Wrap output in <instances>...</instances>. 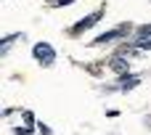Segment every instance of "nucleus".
<instances>
[{"instance_id": "6", "label": "nucleus", "mask_w": 151, "mask_h": 135, "mask_svg": "<svg viewBox=\"0 0 151 135\" xmlns=\"http://www.w3.org/2000/svg\"><path fill=\"white\" fill-rule=\"evenodd\" d=\"M69 3H74V0H48V5H69Z\"/></svg>"}, {"instance_id": "7", "label": "nucleus", "mask_w": 151, "mask_h": 135, "mask_svg": "<svg viewBox=\"0 0 151 135\" xmlns=\"http://www.w3.org/2000/svg\"><path fill=\"white\" fill-rule=\"evenodd\" d=\"M138 34H151V27H141V29H138Z\"/></svg>"}, {"instance_id": "2", "label": "nucleus", "mask_w": 151, "mask_h": 135, "mask_svg": "<svg viewBox=\"0 0 151 135\" xmlns=\"http://www.w3.org/2000/svg\"><path fill=\"white\" fill-rule=\"evenodd\" d=\"M101 16H104V11H96V13H90L88 19H82L80 24H74V27H72V34H80V32H85V29H90V27H93V24H96V21H98Z\"/></svg>"}, {"instance_id": "5", "label": "nucleus", "mask_w": 151, "mask_h": 135, "mask_svg": "<svg viewBox=\"0 0 151 135\" xmlns=\"http://www.w3.org/2000/svg\"><path fill=\"white\" fill-rule=\"evenodd\" d=\"M119 82H122V88H125V90H127V88H135V85H138V82H141V77H127V74H125V77H122V80H119Z\"/></svg>"}, {"instance_id": "3", "label": "nucleus", "mask_w": 151, "mask_h": 135, "mask_svg": "<svg viewBox=\"0 0 151 135\" xmlns=\"http://www.w3.org/2000/svg\"><path fill=\"white\" fill-rule=\"evenodd\" d=\"M127 32H130V24H122V27H117V29H111V32L98 34V37H96V42H111L114 37H122V34H127Z\"/></svg>"}, {"instance_id": "4", "label": "nucleus", "mask_w": 151, "mask_h": 135, "mask_svg": "<svg viewBox=\"0 0 151 135\" xmlns=\"http://www.w3.org/2000/svg\"><path fill=\"white\" fill-rule=\"evenodd\" d=\"M109 66H111V72H114V74H122V77H125V74H127V69H130V61H127V58H122V56H114Z\"/></svg>"}, {"instance_id": "1", "label": "nucleus", "mask_w": 151, "mask_h": 135, "mask_svg": "<svg viewBox=\"0 0 151 135\" xmlns=\"http://www.w3.org/2000/svg\"><path fill=\"white\" fill-rule=\"evenodd\" d=\"M35 58L40 61V64H53V58H56V53H53V48L48 45V42H37L35 45Z\"/></svg>"}]
</instances>
